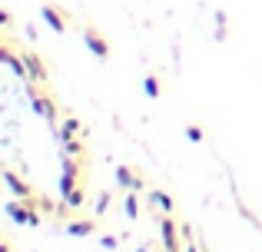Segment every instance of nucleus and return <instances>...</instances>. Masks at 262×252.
<instances>
[{"mask_svg": "<svg viewBox=\"0 0 262 252\" xmlns=\"http://www.w3.org/2000/svg\"><path fill=\"white\" fill-rule=\"evenodd\" d=\"M83 40H86L90 50H93V57H100V60H106L110 53H113V50H110V40L103 37L100 30H93V27H86V30H83Z\"/></svg>", "mask_w": 262, "mask_h": 252, "instance_id": "1", "label": "nucleus"}, {"mask_svg": "<svg viewBox=\"0 0 262 252\" xmlns=\"http://www.w3.org/2000/svg\"><path fill=\"white\" fill-rule=\"evenodd\" d=\"M160 233H163V246H166V252H179V242H176V226L169 216H163L160 219Z\"/></svg>", "mask_w": 262, "mask_h": 252, "instance_id": "2", "label": "nucleus"}, {"mask_svg": "<svg viewBox=\"0 0 262 252\" xmlns=\"http://www.w3.org/2000/svg\"><path fill=\"white\" fill-rule=\"evenodd\" d=\"M116 182H120L123 189H140V186H143V182H140V176H136L129 166H120V169H116Z\"/></svg>", "mask_w": 262, "mask_h": 252, "instance_id": "3", "label": "nucleus"}, {"mask_svg": "<svg viewBox=\"0 0 262 252\" xmlns=\"http://www.w3.org/2000/svg\"><path fill=\"white\" fill-rule=\"evenodd\" d=\"M43 20H47V24H50L57 33H63V30H67V20L60 17V10H57V7H50V4L43 7Z\"/></svg>", "mask_w": 262, "mask_h": 252, "instance_id": "4", "label": "nucleus"}, {"mask_svg": "<svg viewBox=\"0 0 262 252\" xmlns=\"http://www.w3.org/2000/svg\"><path fill=\"white\" fill-rule=\"evenodd\" d=\"M4 179H7V186H10V189H13V193H17V196H20V199H30V196H33V193H30V186H27V182H20V179H17V176H13V173H10V169H7V173H4Z\"/></svg>", "mask_w": 262, "mask_h": 252, "instance_id": "5", "label": "nucleus"}, {"mask_svg": "<svg viewBox=\"0 0 262 252\" xmlns=\"http://www.w3.org/2000/svg\"><path fill=\"white\" fill-rule=\"evenodd\" d=\"M73 182H77V163H73V159H67V173H63V182H60V189H63V196L70 193V189H77Z\"/></svg>", "mask_w": 262, "mask_h": 252, "instance_id": "6", "label": "nucleus"}, {"mask_svg": "<svg viewBox=\"0 0 262 252\" xmlns=\"http://www.w3.org/2000/svg\"><path fill=\"white\" fill-rule=\"evenodd\" d=\"M7 213H10V216H13V219H20V222H27V226H37V216H33V213H27V209H24V206H17V202H13V206H10V209H7Z\"/></svg>", "mask_w": 262, "mask_h": 252, "instance_id": "7", "label": "nucleus"}, {"mask_svg": "<svg viewBox=\"0 0 262 252\" xmlns=\"http://www.w3.org/2000/svg\"><path fill=\"white\" fill-rule=\"evenodd\" d=\"M93 222H70V226H67V233H70V236H90V233H93Z\"/></svg>", "mask_w": 262, "mask_h": 252, "instance_id": "8", "label": "nucleus"}, {"mask_svg": "<svg viewBox=\"0 0 262 252\" xmlns=\"http://www.w3.org/2000/svg\"><path fill=\"white\" fill-rule=\"evenodd\" d=\"M24 63H27V70H30V73H33V77H37V80H43V77H47V70H43V66H40V60H37V57H27Z\"/></svg>", "mask_w": 262, "mask_h": 252, "instance_id": "9", "label": "nucleus"}, {"mask_svg": "<svg viewBox=\"0 0 262 252\" xmlns=\"http://www.w3.org/2000/svg\"><path fill=\"white\" fill-rule=\"evenodd\" d=\"M67 206H83V189H70L67 193Z\"/></svg>", "mask_w": 262, "mask_h": 252, "instance_id": "10", "label": "nucleus"}, {"mask_svg": "<svg viewBox=\"0 0 262 252\" xmlns=\"http://www.w3.org/2000/svg\"><path fill=\"white\" fill-rule=\"evenodd\" d=\"M153 202H156V206H163V209H166V213H169V209H173V199H169L166 193H153Z\"/></svg>", "mask_w": 262, "mask_h": 252, "instance_id": "11", "label": "nucleus"}, {"mask_svg": "<svg viewBox=\"0 0 262 252\" xmlns=\"http://www.w3.org/2000/svg\"><path fill=\"white\" fill-rule=\"evenodd\" d=\"M146 97H160V83H156V77H146Z\"/></svg>", "mask_w": 262, "mask_h": 252, "instance_id": "12", "label": "nucleus"}, {"mask_svg": "<svg viewBox=\"0 0 262 252\" xmlns=\"http://www.w3.org/2000/svg\"><path fill=\"white\" fill-rule=\"evenodd\" d=\"M126 213H129V216H136V213H140V202H136L133 189H129V196H126Z\"/></svg>", "mask_w": 262, "mask_h": 252, "instance_id": "13", "label": "nucleus"}, {"mask_svg": "<svg viewBox=\"0 0 262 252\" xmlns=\"http://www.w3.org/2000/svg\"><path fill=\"white\" fill-rule=\"evenodd\" d=\"M67 153L70 156H83V146H80L77 140H67Z\"/></svg>", "mask_w": 262, "mask_h": 252, "instance_id": "14", "label": "nucleus"}, {"mask_svg": "<svg viewBox=\"0 0 262 252\" xmlns=\"http://www.w3.org/2000/svg\"><path fill=\"white\" fill-rule=\"evenodd\" d=\"M33 106H37V110H40V113H47V117H53V106H50V103H47V100H37V103H33Z\"/></svg>", "mask_w": 262, "mask_h": 252, "instance_id": "15", "label": "nucleus"}, {"mask_svg": "<svg viewBox=\"0 0 262 252\" xmlns=\"http://www.w3.org/2000/svg\"><path fill=\"white\" fill-rule=\"evenodd\" d=\"M186 136H189V140H203V129H199V126H189V129H186Z\"/></svg>", "mask_w": 262, "mask_h": 252, "instance_id": "16", "label": "nucleus"}, {"mask_svg": "<svg viewBox=\"0 0 262 252\" xmlns=\"http://www.w3.org/2000/svg\"><path fill=\"white\" fill-rule=\"evenodd\" d=\"M77 129H80L77 120H67V136H70V133H77Z\"/></svg>", "mask_w": 262, "mask_h": 252, "instance_id": "17", "label": "nucleus"}]
</instances>
